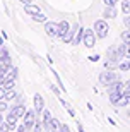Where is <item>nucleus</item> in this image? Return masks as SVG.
I'll list each match as a JSON object with an SVG mask.
<instances>
[{
    "label": "nucleus",
    "mask_w": 130,
    "mask_h": 132,
    "mask_svg": "<svg viewBox=\"0 0 130 132\" xmlns=\"http://www.w3.org/2000/svg\"><path fill=\"white\" fill-rule=\"evenodd\" d=\"M127 48H128L127 43L111 46V48H108V52H106V59L108 60H115V62H120V60L127 55Z\"/></svg>",
    "instance_id": "obj_1"
},
{
    "label": "nucleus",
    "mask_w": 130,
    "mask_h": 132,
    "mask_svg": "<svg viewBox=\"0 0 130 132\" xmlns=\"http://www.w3.org/2000/svg\"><path fill=\"white\" fill-rule=\"evenodd\" d=\"M58 24H60V38H63V36L70 31V24H68L67 21H60Z\"/></svg>",
    "instance_id": "obj_16"
},
{
    "label": "nucleus",
    "mask_w": 130,
    "mask_h": 132,
    "mask_svg": "<svg viewBox=\"0 0 130 132\" xmlns=\"http://www.w3.org/2000/svg\"><path fill=\"white\" fill-rule=\"evenodd\" d=\"M60 103H62L63 106H65V108H67V110H68V115H72V117H74V115H75V112H74V108L70 106V105H68V103L65 101V100H60Z\"/></svg>",
    "instance_id": "obj_28"
},
{
    "label": "nucleus",
    "mask_w": 130,
    "mask_h": 132,
    "mask_svg": "<svg viewBox=\"0 0 130 132\" xmlns=\"http://www.w3.org/2000/svg\"><path fill=\"white\" fill-rule=\"evenodd\" d=\"M4 120H5V118H4V117H2V113H0V123L4 122Z\"/></svg>",
    "instance_id": "obj_46"
},
{
    "label": "nucleus",
    "mask_w": 130,
    "mask_h": 132,
    "mask_svg": "<svg viewBox=\"0 0 130 132\" xmlns=\"http://www.w3.org/2000/svg\"><path fill=\"white\" fill-rule=\"evenodd\" d=\"M122 41H123V43H127V45H130V29L122 33Z\"/></svg>",
    "instance_id": "obj_26"
},
{
    "label": "nucleus",
    "mask_w": 130,
    "mask_h": 132,
    "mask_svg": "<svg viewBox=\"0 0 130 132\" xmlns=\"http://www.w3.org/2000/svg\"><path fill=\"white\" fill-rule=\"evenodd\" d=\"M33 108H34V112L38 113V115H41L43 110H45V100H43V96H41L39 93H36L33 96Z\"/></svg>",
    "instance_id": "obj_7"
},
{
    "label": "nucleus",
    "mask_w": 130,
    "mask_h": 132,
    "mask_svg": "<svg viewBox=\"0 0 130 132\" xmlns=\"http://www.w3.org/2000/svg\"><path fill=\"white\" fill-rule=\"evenodd\" d=\"M96 31L94 29H84V36H82V43L86 45L87 48H92L96 45Z\"/></svg>",
    "instance_id": "obj_4"
},
{
    "label": "nucleus",
    "mask_w": 130,
    "mask_h": 132,
    "mask_svg": "<svg viewBox=\"0 0 130 132\" xmlns=\"http://www.w3.org/2000/svg\"><path fill=\"white\" fill-rule=\"evenodd\" d=\"M106 88H108V93H122V88H123V84H122V82H120V79H118V81H113L111 84H108Z\"/></svg>",
    "instance_id": "obj_11"
},
{
    "label": "nucleus",
    "mask_w": 130,
    "mask_h": 132,
    "mask_svg": "<svg viewBox=\"0 0 130 132\" xmlns=\"http://www.w3.org/2000/svg\"><path fill=\"white\" fill-rule=\"evenodd\" d=\"M36 118H38V113L34 112V108L33 110H28L26 115L22 117V123H24L29 130H33V125H34V122H36Z\"/></svg>",
    "instance_id": "obj_6"
},
{
    "label": "nucleus",
    "mask_w": 130,
    "mask_h": 132,
    "mask_svg": "<svg viewBox=\"0 0 130 132\" xmlns=\"http://www.w3.org/2000/svg\"><path fill=\"white\" fill-rule=\"evenodd\" d=\"M45 31L50 38H60V24L58 22H45Z\"/></svg>",
    "instance_id": "obj_5"
},
{
    "label": "nucleus",
    "mask_w": 130,
    "mask_h": 132,
    "mask_svg": "<svg viewBox=\"0 0 130 132\" xmlns=\"http://www.w3.org/2000/svg\"><path fill=\"white\" fill-rule=\"evenodd\" d=\"M4 39H5V38H4V36H2V34H0V48L4 46Z\"/></svg>",
    "instance_id": "obj_43"
},
{
    "label": "nucleus",
    "mask_w": 130,
    "mask_h": 132,
    "mask_svg": "<svg viewBox=\"0 0 130 132\" xmlns=\"http://www.w3.org/2000/svg\"><path fill=\"white\" fill-rule=\"evenodd\" d=\"M118 105L120 106H125V105H128V100H127V96H125V93L120 96V100H118Z\"/></svg>",
    "instance_id": "obj_30"
},
{
    "label": "nucleus",
    "mask_w": 130,
    "mask_h": 132,
    "mask_svg": "<svg viewBox=\"0 0 130 132\" xmlns=\"http://www.w3.org/2000/svg\"><path fill=\"white\" fill-rule=\"evenodd\" d=\"M127 57L130 59V45H128V48H127Z\"/></svg>",
    "instance_id": "obj_45"
},
{
    "label": "nucleus",
    "mask_w": 130,
    "mask_h": 132,
    "mask_svg": "<svg viewBox=\"0 0 130 132\" xmlns=\"http://www.w3.org/2000/svg\"><path fill=\"white\" fill-rule=\"evenodd\" d=\"M50 89H51V91H53V93H55V94H58V89L55 88V86H53V84H51V86H50Z\"/></svg>",
    "instance_id": "obj_41"
},
{
    "label": "nucleus",
    "mask_w": 130,
    "mask_h": 132,
    "mask_svg": "<svg viewBox=\"0 0 130 132\" xmlns=\"http://www.w3.org/2000/svg\"><path fill=\"white\" fill-rule=\"evenodd\" d=\"M17 120H19V118L15 117L14 113H7V115H5V122H9L10 125H12V130H14V129H17V125H15V123H17Z\"/></svg>",
    "instance_id": "obj_15"
},
{
    "label": "nucleus",
    "mask_w": 130,
    "mask_h": 132,
    "mask_svg": "<svg viewBox=\"0 0 130 132\" xmlns=\"http://www.w3.org/2000/svg\"><path fill=\"white\" fill-rule=\"evenodd\" d=\"M7 69H9V65H5L4 62L0 60V76H4V74H5V70H7Z\"/></svg>",
    "instance_id": "obj_33"
},
{
    "label": "nucleus",
    "mask_w": 130,
    "mask_h": 132,
    "mask_svg": "<svg viewBox=\"0 0 130 132\" xmlns=\"http://www.w3.org/2000/svg\"><path fill=\"white\" fill-rule=\"evenodd\" d=\"M62 130V123L58 122L57 118H51V127H50V132H60Z\"/></svg>",
    "instance_id": "obj_20"
},
{
    "label": "nucleus",
    "mask_w": 130,
    "mask_h": 132,
    "mask_svg": "<svg viewBox=\"0 0 130 132\" xmlns=\"http://www.w3.org/2000/svg\"><path fill=\"white\" fill-rule=\"evenodd\" d=\"M15 98H17V93H15L14 89H7V93H5V96H4L5 101H12V100H15Z\"/></svg>",
    "instance_id": "obj_21"
},
{
    "label": "nucleus",
    "mask_w": 130,
    "mask_h": 132,
    "mask_svg": "<svg viewBox=\"0 0 130 132\" xmlns=\"http://www.w3.org/2000/svg\"><path fill=\"white\" fill-rule=\"evenodd\" d=\"M103 15H105L106 19H113V17H116V9H115V7H111V5H106Z\"/></svg>",
    "instance_id": "obj_14"
},
{
    "label": "nucleus",
    "mask_w": 130,
    "mask_h": 132,
    "mask_svg": "<svg viewBox=\"0 0 130 132\" xmlns=\"http://www.w3.org/2000/svg\"><path fill=\"white\" fill-rule=\"evenodd\" d=\"M89 60H91V62H98V60H99V55H91Z\"/></svg>",
    "instance_id": "obj_38"
},
{
    "label": "nucleus",
    "mask_w": 130,
    "mask_h": 132,
    "mask_svg": "<svg viewBox=\"0 0 130 132\" xmlns=\"http://www.w3.org/2000/svg\"><path fill=\"white\" fill-rule=\"evenodd\" d=\"M10 130H12V125H10L9 122L4 120V122L0 123V132H10Z\"/></svg>",
    "instance_id": "obj_23"
},
{
    "label": "nucleus",
    "mask_w": 130,
    "mask_h": 132,
    "mask_svg": "<svg viewBox=\"0 0 130 132\" xmlns=\"http://www.w3.org/2000/svg\"><path fill=\"white\" fill-rule=\"evenodd\" d=\"M123 93H110V101H111V105H118V100H120V96Z\"/></svg>",
    "instance_id": "obj_22"
},
{
    "label": "nucleus",
    "mask_w": 130,
    "mask_h": 132,
    "mask_svg": "<svg viewBox=\"0 0 130 132\" xmlns=\"http://www.w3.org/2000/svg\"><path fill=\"white\" fill-rule=\"evenodd\" d=\"M125 96H127V100H128V105H130V89H125Z\"/></svg>",
    "instance_id": "obj_39"
},
{
    "label": "nucleus",
    "mask_w": 130,
    "mask_h": 132,
    "mask_svg": "<svg viewBox=\"0 0 130 132\" xmlns=\"http://www.w3.org/2000/svg\"><path fill=\"white\" fill-rule=\"evenodd\" d=\"M15 132H31L28 127H26L24 123H21V125H17V129H15Z\"/></svg>",
    "instance_id": "obj_32"
},
{
    "label": "nucleus",
    "mask_w": 130,
    "mask_h": 132,
    "mask_svg": "<svg viewBox=\"0 0 130 132\" xmlns=\"http://www.w3.org/2000/svg\"><path fill=\"white\" fill-rule=\"evenodd\" d=\"M9 101H5V100H0V113H5L9 112Z\"/></svg>",
    "instance_id": "obj_24"
},
{
    "label": "nucleus",
    "mask_w": 130,
    "mask_h": 132,
    "mask_svg": "<svg viewBox=\"0 0 130 132\" xmlns=\"http://www.w3.org/2000/svg\"><path fill=\"white\" fill-rule=\"evenodd\" d=\"M79 26H81V24H75V26L72 28V29H70V31H68V33L62 38L63 41H65V43H72V39H74V36H75V31L79 29Z\"/></svg>",
    "instance_id": "obj_13"
},
{
    "label": "nucleus",
    "mask_w": 130,
    "mask_h": 132,
    "mask_svg": "<svg viewBox=\"0 0 130 132\" xmlns=\"http://www.w3.org/2000/svg\"><path fill=\"white\" fill-rule=\"evenodd\" d=\"M14 86H15V81H5V82H4L5 89H14Z\"/></svg>",
    "instance_id": "obj_31"
},
{
    "label": "nucleus",
    "mask_w": 130,
    "mask_h": 132,
    "mask_svg": "<svg viewBox=\"0 0 130 132\" xmlns=\"http://www.w3.org/2000/svg\"><path fill=\"white\" fill-rule=\"evenodd\" d=\"M94 31H96V36L98 38H106L108 36V31H110V26L106 24V21L105 19H99L94 22Z\"/></svg>",
    "instance_id": "obj_2"
},
{
    "label": "nucleus",
    "mask_w": 130,
    "mask_h": 132,
    "mask_svg": "<svg viewBox=\"0 0 130 132\" xmlns=\"http://www.w3.org/2000/svg\"><path fill=\"white\" fill-rule=\"evenodd\" d=\"M122 10H123L125 14L130 12V0H123V2H122Z\"/></svg>",
    "instance_id": "obj_29"
},
{
    "label": "nucleus",
    "mask_w": 130,
    "mask_h": 132,
    "mask_svg": "<svg viewBox=\"0 0 130 132\" xmlns=\"http://www.w3.org/2000/svg\"><path fill=\"white\" fill-rule=\"evenodd\" d=\"M43 127H45V130H48L50 132V127H51V110H43Z\"/></svg>",
    "instance_id": "obj_10"
},
{
    "label": "nucleus",
    "mask_w": 130,
    "mask_h": 132,
    "mask_svg": "<svg viewBox=\"0 0 130 132\" xmlns=\"http://www.w3.org/2000/svg\"><path fill=\"white\" fill-rule=\"evenodd\" d=\"M125 89H130V81H127V82H125Z\"/></svg>",
    "instance_id": "obj_44"
},
{
    "label": "nucleus",
    "mask_w": 130,
    "mask_h": 132,
    "mask_svg": "<svg viewBox=\"0 0 130 132\" xmlns=\"http://www.w3.org/2000/svg\"><path fill=\"white\" fill-rule=\"evenodd\" d=\"M120 67V62H115V60H108L106 59V62H105V69L106 70H115V69H118Z\"/></svg>",
    "instance_id": "obj_18"
},
{
    "label": "nucleus",
    "mask_w": 130,
    "mask_h": 132,
    "mask_svg": "<svg viewBox=\"0 0 130 132\" xmlns=\"http://www.w3.org/2000/svg\"><path fill=\"white\" fill-rule=\"evenodd\" d=\"M19 2H21L22 5H26V4H33V0H19Z\"/></svg>",
    "instance_id": "obj_40"
},
{
    "label": "nucleus",
    "mask_w": 130,
    "mask_h": 132,
    "mask_svg": "<svg viewBox=\"0 0 130 132\" xmlns=\"http://www.w3.org/2000/svg\"><path fill=\"white\" fill-rule=\"evenodd\" d=\"M77 129H79V132H86V130H84V127H82L79 122H77Z\"/></svg>",
    "instance_id": "obj_42"
},
{
    "label": "nucleus",
    "mask_w": 130,
    "mask_h": 132,
    "mask_svg": "<svg viewBox=\"0 0 130 132\" xmlns=\"http://www.w3.org/2000/svg\"><path fill=\"white\" fill-rule=\"evenodd\" d=\"M24 12L33 17V15L39 14V12H41V9H39L38 5H34V4H26V5H24Z\"/></svg>",
    "instance_id": "obj_12"
},
{
    "label": "nucleus",
    "mask_w": 130,
    "mask_h": 132,
    "mask_svg": "<svg viewBox=\"0 0 130 132\" xmlns=\"http://www.w3.org/2000/svg\"><path fill=\"white\" fill-rule=\"evenodd\" d=\"M122 70V72H127V70H130V60H127V62H120V67H118Z\"/></svg>",
    "instance_id": "obj_27"
},
{
    "label": "nucleus",
    "mask_w": 130,
    "mask_h": 132,
    "mask_svg": "<svg viewBox=\"0 0 130 132\" xmlns=\"http://www.w3.org/2000/svg\"><path fill=\"white\" fill-rule=\"evenodd\" d=\"M106 5H111V7H115L116 4H118V0H103Z\"/></svg>",
    "instance_id": "obj_34"
},
{
    "label": "nucleus",
    "mask_w": 130,
    "mask_h": 132,
    "mask_svg": "<svg viewBox=\"0 0 130 132\" xmlns=\"http://www.w3.org/2000/svg\"><path fill=\"white\" fill-rule=\"evenodd\" d=\"M43 130H45V127H43V120H39V115H38V118H36V122H34L33 130H31V132H43Z\"/></svg>",
    "instance_id": "obj_19"
},
{
    "label": "nucleus",
    "mask_w": 130,
    "mask_h": 132,
    "mask_svg": "<svg viewBox=\"0 0 130 132\" xmlns=\"http://www.w3.org/2000/svg\"><path fill=\"white\" fill-rule=\"evenodd\" d=\"M17 74H19V70H17V67H14V65H10L7 70H5L4 74V79L5 81H15L17 79Z\"/></svg>",
    "instance_id": "obj_9"
},
{
    "label": "nucleus",
    "mask_w": 130,
    "mask_h": 132,
    "mask_svg": "<svg viewBox=\"0 0 130 132\" xmlns=\"http://www.w3.org/2000/svg\"><path fill=\"white\" fill-rule=\"evenodd\" d=\"M10 113H14L17 118H22L26 115V112H28V108H26V105H19V103H15V105H12L9 110Z\"/></svg>",
    "instance_id": "obj_8"
},
{
    "label": "nucleus",
    "mask_w": 130,
    "mask_h": 132,
    "mask_svg": "<svg viewBox=\"0 0 130 132\" xmlns=\"http://www.w3.org/2000/svg\"><path fill=\"white\" fill-rule=\"evenodd\" d=\"M33 21H36V22H46V15L43 12H39V14L33 15Z\"/></svg>",
    "instance_id": "obj_25"
},
{
    "label": "nucleus",
    "mask_w": 130,
    "mask_h": 132,
    "mask_svg": "<svg viewBox=\"0 0 130 132\" xmlns=\"http://www.w3.org/2000/svg\"><path fill=\"white\" fill-rule=\"evenodd\" d=\"M15 103H19V105H24V96H22V94H17V98H15Z\"/></svg>",
    "instance_id": "obj_35"
},
{
    "label": "nucleus",
    "mask_w": 130,
    "mask_h": 132,
    "mask_svg": "<svg viewBox=\"0 0 130 132\" xmlns=\"http://www.w3.org/2000/svg\"><path fill=\"white\" fill-rule=\"evenodd\" d=\"M123 22H125V26L130 29V15H125V17H123Z\"/></svg>",
    "instance_id": "obj_36"
},
{
    "label": "nucleus",
    "mask_w": 130,
    "mask_h": 132,
    "mask_svg": "<svg viewBox=\"0 0 130 132\" xmlns=\"http://www.w3.org/2000/svg\"><path fill=\"white\" fill-rule=\"evenodd\" d=\"M82 36H84V29L79 26V29L75 31V36H74V39H72V45H79L82 41Z\"/></svg>",
    "instance_id": "obj_17"
},
{
    "label": "nucleus",
    "mask_w": 130,
    "mask_h": 132,
    "mask_svg": "<svg viewBox=\"0 0 130 132\" xmlns=\"http://www.w3.org/2000/svg\"><path fill=\"white\" fill-rule=\"evenodd\" d=\"M118 79H120V76L113 70H105V72L99 74V82L103 86H108V84H111L113 81H118Z\"/></svg>",
    "instance_id": "obj_3"
},
{
    "label": "nucleus",
    "mask_w": 130,
    "mask_h": 132,
    "mask_svg": "<svg viewBox=\"0 0 130 132\" xmlns=\"http://www.w3.org/2000/svg\"><path fill=\"white\" fill-rule=\"evenodd\" d=\"M60 132H70V129H68L67 123H62V130H60Z\"/></svg>",
    "instance_id": "obj_37"
}]
</instances>
